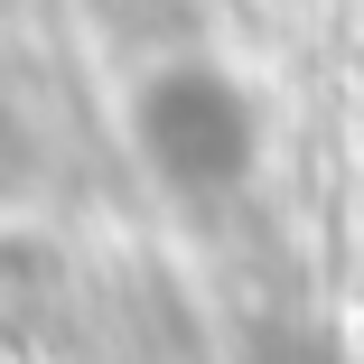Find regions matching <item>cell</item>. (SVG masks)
Instances as JSON below:
<instances>
[{"mask_svg": "<svg viewBox=\"0 0 364 364\" xmlns=\"http://www.w3.org/2000/svg\"><path fill=\"white\" fill-rule=\"evenodd\" d=\"M140 140H150V159L178 187H225L243 168V150H252L234 85L225 75H196V65H178V75H159L150 94H140Z\"/></svg>", "mask_w": 364, "mask_h": 364, "instance_id": "cell-1", "label": "cell"}]
</instances>
